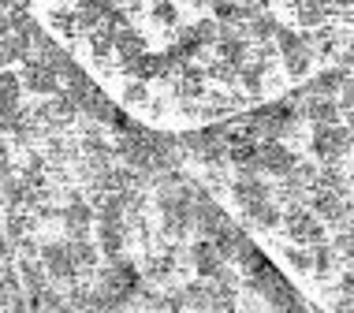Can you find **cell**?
Masks as SVG:
<instances>
[{"label": "cell", "mask_w": 354, "mask_h": 313, "mask_svg": "<svg viewBox=\"0 0 354 313\" xmlns=\"http://www.w3.org/2000/svg\"><path fill=\"white\" fill-rule=\"evenodd\" d=\"M310 149L321 164H343L354 153V142H351V127L343 123H332V127H313Z\"/></svg>", "instance_id": "cell-1"}, {"label": "cell", "mask_w": 354, "mask_h": 313, "mask_svg": "<svg viewBox=\"0 0 354 313\" xmlns=\"http://www.w3.org/2000/svg\"><path fill=\"white\" fill-rule=\"evenodd\" d=\"M280 231H283L295 246H317V243H324V224H321V220H317V216H313L306 205H291V209H283Z\"/></svg>", "instance_id": "cell-2"}, {"label": "cell", "mask_w": 354, "mask_h": 313, "mask_svg": "<svg viewBox=\"0 0 354 313\" xmlns=\"http://www.w3.org/2000/svg\"><path fill=\"white\" fill-rule=\"evenodd\" d=\"M295 164H299V153H295L287 142H261L257 146V157L250 164L254 176H272V179H283L295 172Z\"/></svg>", "instance_id": "cell-3"}, {"label": "cell", "mask_w": 354, "mask_h": 313, "mask_svg": "<svg viewBox=\"0 0 354 313\" xmlns=\"http://www.w3.org/2000/svg\"><path fill=\"white\" fill-rule=\"evenodd\" d=\"M37 261H41L45 276H49L53 283H79V269H75L71 261V250H68V239L64 243H45L37 246Z\"/></svg>", "instance_id": "cell-4"}, {"label": "cell", "mask_w": 354, "mask_h": 313, "mask_svg": "<svg viewBox=\"0 0 354 313\" xmlns=\"http://www.w3.org/2000/svg\"><path fill=\"white\" fill-rule=\"evenodd\" d=\"M19 86L23 90H30V93H37V97H56L64 86H60V75H56L45 60H37V56H30V60L23 64V71H19Z\"/></svg>", "instance_id": "cell-5"}, {"label": "cell", "mask_w": 354, "mask_h": 313, "mask_svg": "<svg viewBox=\"0 0 354 313\" xmlns=\"http://www.w3.org/2000/svg\"><path fill=\"white\" fill-rule=\"evenodd\" d=\"M97 220L93 216V205L82 202L79 194L68 198V205L60 209V224L68 227V239H90V224Z\"/></svg>", "instance_id": "cell-6"}, {"label": "cell", "mask_w": 354, "mask_h": 313, "mask_svg": "<svg viewBox=\"0 0 354 313\" xmlns=\"http://www.w3.org/2000/svg\"><path fill=\"white\" fill-rule=\"evenodd\" d=\"M232 198L239 202V209H250L257 202H272V183H265V176L239 172V179L232 183Z\"/></svg>", "instance_id": "cell-7"}, {"label": "cell", "mask_w": 354, "mask_h": 313, "mask_svg": "<svg viewBox=\"0 0 354 313\" xmlns=\"http://www.w3.org/2000/svg\"><path fill=\"white\" fill-rule=\"evenodd\" d=\"M190 265H194V272H198V280H205V283H213L220 272L227 269V261L216 254V246L209 243V239H198L194 246H190Z\"/></svg>", "instance_id": "cell-8"}, {"label": "cell", "mask_w": 354, "mask_h": 313, "mask_svg": "<svg viewBox=\"0 0 354 313\" xmlns=\"http://www.w3.org/2000/svg\"><path fill=\"white\" fill-rule=\"evenodd\" d=\"M299 116L302 120H310L313 127H332V123H339V104H336V97H306L302 104H299Z\"/></svg>", "instance_id": "cell-9"}, {"label": "cell", "mask_w": 354, "mask_h": 313, "mask_svg": "<svg viewBox=\"0 0 354 313\" xmlns=\"http://www.w3.org/2000/svg\"><path fill=\"white\" fill-rule=\"evenodd\" d=\"M209 243L216 246V254H220L224 261H235V258H239V250H243V246L250 243V239H246V231H243V227H239V224L232 220L227 227H220V231H216Z\"/></svg>", "instance_id": "cell-10"}, {"label": "cell", "mask_w": 354, "mask_h": 313, "mask_svg": "<svg viewBox=\"0 0 354 313\" xmlns=\"http://www.w3.org/2000/svg\"><path fill=\"white\" fill-rule=\"evenodd\" d=\"M123 243H127V224H97V250L109 261L120 258Z\"/></svg>", "instance_id": "cell-11"}, {"label": "cell", "mask_w": 354, "mask_h": 313, "mask_svg": "<svg viewBox=\"0 0 354 313\" xmlns=\"http://www.w3.org/2000/svg\"><path fill=\"white\" fill-rule=\"evenodd\" d=\"M243 216H246L254 227H261V231H276V227H280V220H283V209L276 205V202H257V205H250V209H243Z\"/></svg>", "instance_id": "cell-12"}, {"label": "cell", "mask_w": 354, "mask_h": 313, "mask_svg": "<svg viewBox=\"0 0 354 313\" xmlns=\"http://www.w3.org/2000/svg\"><path fill=\"white\" fill-rule=\"evenodd\" d=\"M68 250H71V261H75V269H79V276H86V272L97 269V258H101L97 243H90V239H68Z\"/></svg>", "instance_id": "cell-13"}, {"label": "cell", "mask_w": 354, "mask_h": 313, "mask_svg": "<svg viewBox=\"0 0 354 313\" xmlns=\"http://www.w3.org/2000/svg\"><path fill=\"white\" fill-rule=\"evenodd\" d=\"M339 250L332 243H317L313 246V272H317L321 280H328V276H336L339 272Z\"/></svg>", "instance_id": "cell-14"}, {"label": "cell", "mask_w": 354, "mask_h": 313, "mask_svg": "<svg viewBox=\"0 0 354 313\" xmlns=\"http://www.w3.org/2000/svg\"><path fill=\"white\" fill-rule=\"evenodd\" d=\"M283 258H287V265L291 269H299V272H313V250H306V246H287L283 250Z\"/></svg>", "instance_id": "cell-15"}, {"label": "cell", "mask_w": 354, "mask_h": 313, "mask_svg": "<svg viewBox=\"0 0 354 313\" xmlns=\"http://www.w3.org/2000/svg\"><path fill=\"white\" fill-rule=\"evenodd\" d=\"M336 104H339V112H351V116H354V79L343 82V90H339Z\"/></svg>", "instance_id": "cell-16"}, {"label": "cell", "mask_w": 354, "mask_h": 313, "mask_svg": "<svg viewBox=\"0 0 354 313\" xmlns=\"http://www.w3.org/2000/svg\"><path fill=\"white\" fill-rule=\"evenodd\" d=\"M153 15H157V19H165V23H176V19H179V12H176V8H168V4L153 8Z\"/></svg>", "instance_id": "cell-17"}, {"label": "cell", "mask_w": 354, "mask_h": 313, "mask_svg": "<svg viewBox=\"0 0 354 313\" xmlns=\"http://www.w3.org/2000/svg\"><path fill=\"white\" fill-rule=\"evenodd\" d=\"M8 258H12V243H8L4 235H0V265H4Z\"/></svg>", "instance_id": "cell-18"}, {"label": "cell", "mask_w": 354, "mask_h": 313, "mask_svg": "<svg viewBox=\"0 0 354 313\" xmlns=\"http://www.w3.org/2000/svg\"><path fill=\"white\" fill-rule=\"evenodd\" d=\"M339 313H354V302H339Z\"/></svg>", "instance_id": "cell-19"}, {"label": "cell", "mask_w": 354, "mask_h": 313, "mask_svg": "<svg viewBox=\"0 0 354 313\" xmlns=\"http://www.w3.org/2000/svg\"><path fill=\"white\" fill-rule=\"evenodd\" d=\"M269 313H276V310H269Z\"/></svg>", "instance_id": "cell-20"}]
</instances>
